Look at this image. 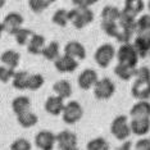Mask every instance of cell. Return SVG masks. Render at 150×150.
<instances>
[{"label": "cell", "mask_w": 150, "mask_h": 150, "mask_svg": "<svg viewBox=\"0 0 150 150\" xmlns=\"http://www.w3.org/2000/svg\"><path fill=\"white\" fill-rule=\"evenodd\" d=\"M68 19L74 28L82 30L94 21V12L90 8H73L68 11Z\"/></svg>", "instance_id": "obj_1"}, {"label": "cell", "mask_w": 150, "mask_h": 150, "mask_svg": "<svg viewBox=\"0 0 150 150\" xmlns=\"http://www.w3.org/2000/svg\"><path fill=\"white\" fill-rule=\"evenodd\" d=\"M110 132L117 140L126 141L131 135V128H129V122L127 115L125 114L117 115L110 123Z\"/></svg>", "instance_id": "obj_2"}, {"label": "cell", "mask_w": 150, "mask_h": 150, "mask_svg": "<svg viewBox=\"0 0 150 150\" xmlns=\"http://www.w3.org/2000/svg\"><path fill=\"white\" fill-rule=\"evenodd\" d=\"M115 58H117L119 64H126V66H131V67L137 66L140 59L139 54L132 44H123V45L119 46L117 54H115Z\"/></svg>", "instance_id": "obj_3"}, {"label": "cell", "mask_w": 150, "mask_h": 150, "mask_svg": "<svg viewBox=\"0 0 150 150\" xmlns=\"http://www.w3.org/2000/svg\"><path fill=\"white\" fill-rule=\"evenodd\" d=\"M83 115V108L78 101L71 100L66 104L62 113V119L66 125H74L82 118Z\"/></svg>", "instance_id": "obj_4"}, {"label": "cell", "mask_w": 150, "mask_h": 150, "mask_svg": "<svg viewBox=\"0 0 150 150\" xmlns=\"http://www.w3.org/2000/svg\"><path fill=\"white\" fill-rule=\"evenodd\" d=\"M115 54H117V50L112 44H103L96 49L94 54V59L99 67L107 68L115 58Z\"/></svg>", "instance_id": "obj_5"}, {"label": "cell", "mask_w": 150, "mask_h": 150, "mask_svg": "<svg viewBox=\"0 0 150 150\" xmlns=\"http://www.w3.org/2000/svg\"><path fill=\"white\" fill-rule=\"evenodd\" d=\"M93 88H94V95L98 100H108L115 93V85L108 77L98 80V82L95 83Z\"/></svg>", "instance_id": "obj_6"}, {"label": "cell", "mask_w": 150, "mask_h": 150, "mask_svg": "<svg viewBox=\"0 0 150 150\" xmlns=\"http://www.w3.org/2000/svg\"><path fill=\"white\" fill-rule=\"evenodd\" d=\"M23 22H25V18H23V16L21 13L11 12L4 17V19L1 22L3 30H4V32L9 33V35H16L22 28Z\"/></svg>", "instance_id": "obj_7"}, {"label": "cell", "mask_w": 150, "mask_h": 150, "mask_svg": "<svg viewBox=\"0 0 150 150\" xmlns=\"http://www.w3.org/2000/svg\"><path fill=\"white\" fill-rule=\"evenodd\" d=\"M57 144V135L49 129H41L35 136V145L40 150H53Z\"/></svg>", "instance_id": "obj_8"}, {"label": "cell", "mask_w": 150, "mask_h": 150, "mask_svg": "<svg viewBox=\"0 0 150 150\" xmlns=\"http://www.w3.org/2000/svg\"><path fill=\"white\" fill-rule=\"evenodd\" d=\"M77 135L69 129H63L57 134V145L59 150H74L77 149Z\"/></svg>", "instance_id": "obj_9"}, {"label": "cell", "mask_w": 150, "mask_h": 150, "mask_svg": "<svg viewBox=\"0 0 150 150\" xmlns=\"http://www.w3.org/2000/svg\"><path fill=\"white\" fill-rule=\"evenodd\" d=\"M131 95L136 100H148L150 98V80L136 78L131 87Z\"/></svg>", "instance_id": "obj_10"}, {"label": "cell", "mask_w": 150, "mask_h": 150, "mask_svg": "<svg viewBox=\"0 0 150 150\" xmlns=\"http://www.w3.org/2000/svg\"><path fill=\"white\" fill-rule=\"evenodd\" d=\"M98 72L93 68H86L80 73L77 78V83L82 90H90L98 82Z\"/></svg>", "instance_id": "obj_11"}, {"label": "cell", "mask_w": 150, "mask_h": 150, "mask_svg": "<svg viewBox=\"0 0 150 150\" xmlns=\"http://www.w3.org/2000/svg\"><path fill=\"white\" fill-rule=\"evenodd\" d=\"M54 67L60 73H72L78 68V60L63 54L54 62Z\"/></svg>", "instance_id": "obj_12"}, {"label": "cell", "mask_w": 150, "mask_h": 150, "mask_svg": "<svg viewBox=\"0 0 150 150\" xmlns=\"http://www.w3.org/2000/svg\"><path fill=\"white\" fill-rule=\"evenodd\" d=\"M132 45H134L136 52H137L139 58L148 57L149 50H150V31L144 33H137Z\"/></svg>", "instance_id": "obj_13"}, {"label": "cell", "mask_w": 150, "mask_h": 150, "mask_svg": "<svg viewBox=\"0 0 150 150\" xmlns=\"http://www.w3.org/2000/svg\"><path fill=\"white\" fill-rule=\"evenodd\" d=\"M64 107H66L64 99L57 96V95H50V96H47V99L45 100V104H44L45 110L50 115H62Z\"/></svg>", "instance_id": "obj_14"}, {"label": "cell", "mask_w": 150, "mask_h": 150, "mask_svg": "<svg viewBox=\"0 0 150 150\" xmlns=\"http://www.w3.org/2000/svg\"><path fill=\"white\" fill-rule=\"evenodd\" d=\"M64 54L76 60H83L86 58V49L80 41H69L64 46Z\"/></svg>", "instance_id": "obj_15"}, {"label": "cell", "mask_w": 150, "mask_h": 150, "mask_svg": "<svg viewBox=\"0 0 150 150\" xmlns=\"http://www.w3.org/2000/svg\"><path fill=\"white\" fill-rule=\"evenodd\" d=\"M131 134L136 136H145L150 132V118H132L129 122Z\"/></svg>", "instance_id": "obj_16"}, {"label": "cell", "mask_w": 150, "mask_h": 150, "mask_svg": "<svg viewBox=\"0 0 150 150\" xmlns=\"http://www.w3.org/2000/svg\"><path fill=\"white\" fill-rule=\"evenodd\" d=\"M129 115L132 118H150V101L139 100L129 109Z\"/></svg>", "instance_id": "obj_17"}, {"label": "cell", "mask_w": 150, "mask_h": 150, "mask_svg": "<svg viewBox=\"0 0 150 150\" xmlns=\"http://www.w3.org/2000/svg\"><path fill=\"white\" fill-rule=\"evenodd\" d=\"M45 36L40 35V33H33L30 42L27 44V50L32 55H40L42 53L44 47H45Z\"/></svg>", "instance_id": "obj_18"}, {"label": "cell", "mask_w": 150, "mask_h": 150, "mask_svg": "<svg viewBox=\"0 0 150 150\" xmlns=\"http://www.w3.org/2000/svg\"><path fill=\"white\" fill-rule=\"evenodd\" d=\"M30 108H31V99L26 96V95H19V96L13 99L12 110L14 112L16 115H19L27 110H30Z\"/></svg>", "instance_id": "obj_19"}, {"label": "cell", "mask_w": 150, "mask_h": 150, "mask_svg": "<svg viewBox=\"0 0 150 150\" xmlns=\"http://www.w3.org/2000/svg\"><path fill=\"white\" fill-rule=\"evenodd\" d=\"M0 62L3 63V66H6L9 68L14 69L16 67H18L19 62H21V54L16 50H5L4 53L0 55Z\"/></svg>", "instance_id": "obj_20"}, {"label": "cell", "mask_w": 150, "mask_h": 150, "mask_svg": "<svg viewBox=\"0 0 150 150\" xmlns=\"http://www.w3.org/2000/svg\"><path fill=\"white\" fill-rule=\"evenodd\" d=\"M136 72H137V67H131L119 63H117L114 67V74L122 81H129L132 77H136Z\"/></svg>", "instance_id": "obj_21"}, {"label": "cell", "mask_w": 150, "mask_h": 150, "mask_svg": "<svg viewBox=\"0 0 150 150\" xmlns=\"http://www.w3.org/2000/svg\"><path fill=\"white\" fill-rule=\"evenodd\" d=\"M145 8V3L142 0H126L125 1V8L122 9V13L132 17H137Z\"/></svg>", "instance_id": "obj_22"}, {"label": "cell", "mask_w": 150, "mask_h": 150, "mask_svg": "<svg viewBox=\"0 0 150 150\" xmlns=\"http://www.w3.org/2000/svg\"><path fill=\"white\" fill-rule=\"evenodd\" d=\"M53 91L55 93L57 96L62 99L71 98V95H72V85L68 80H59L53 85Z\"/></svg>", "instance_id": "obj_23"}, {"label": "cell", "mask_w": 150, "mask_h": 150, "mask_svg": "<svg viewBox=\"0 0 150 150\" xmlns=\"http://www.w3.org/2000/svg\"><path fill=\"white\" fill-rule=\"evenodd\" d=\"M101 22H109V23H118L121 18V11L117 6L113 5H105L101 11Z\"/></svg>", "instance_id": "obj_24"}, {"label": "cell", "mask_w": 150, "mask_h": 150, "mask_svg": "<svg viewBox=\"0 0 150 150\" xmlns=\"http://www.w3.org/2000/svg\"><path fill=\"white\" fill-rule=\"evenodd\" d=\"M41 55L45 58L46 60H50V62H55L58 58L60 57V46H59V42L57 41H52L49 42L47 45H45L44 47Z\"/></svg>", "instance_id": "obj_25"}, {"label": "cell", "mask_w": 150, "mask_h": 150, "mask_svg": "<svg viewBox=\"0 0 150 150\" xmlns=\"http://www.w3.org/2000/svg\"><path fill=\"white\" fill-rule=\"evenodd\" d=\"M17 121H18L19 126H22L23 128H31L33 126L37 125L39 122V117L31 110H27L25 113L17 115Z\"/></svg>", "instance_id": "obj_26"}, {"label": "cell", "mask_w": 150, "mask_h": 150, "mask_svg": "<svg viewBox=\"0 0 150 150\" xmlns=\"http://www.w3.org/2000/svg\"><path fill=\"white\" fill-rule=\"evenodd\" d=\"M30 73L27 71H18L14 73V76L12 78V85L16 90L23 91L27 90V82H28Z\"/></svg>", "instance_id": "obj_27"}, {"label": "cell", "mask_w": 150, "mask_h": 150, "mask_svg": "<svg viewBox=\"0 0 150 150\" xmlns=\"http://www.w3.org/2000/svg\"><path fill=\"white\" fill-rule=\"evenodd\" d=\"M33 36V31L30 28H26V27H22L18 32L14 35V39L18 45L21 46H27V44L30 42L31 37Z\"/></svg>", "instance_id": "obj_28"}, {"label": "cell", "mask_w": 150, "mask_h": 150, "mask_svg": "<svg viewBox=\"0 0 150 150\" xmlns=\"http://www.w3.org/2000/svg\"><path fill=\"white\" fill-rule=\"evenodd\" d=\"M53 3H54L53 0H30L28 5H30V9H31L33 13L40 14L41 12H44L45 9L49 8Z\"/></svg>", "instance_id": "obj_29"}, {"label": "cell", "mask_w": 150, "mask_h": 150, "mask_svg": "<svg viewBox=\"0 0 150 150\" xmlns=\"http://www.w3.org/2000/svg\"><path fill=\"white\" fill-rule=\"evenodd\" d=\"M44 82V76L40 73H33V74H30L28 77V82H27V90H31V91H37L39 88L42 87Z\"/></svg>", "instance_id": "obj_30"}, {"label": "cell", "mask_w": 150, "mask_h": 150, "mask_svg": "<svg viewBox=\"0 0 150 150\" xmlns=\"http://www.w3.org/2000/svg\"><path fill=\"white\" fill-rule=\"evenodd\" d=\"M52 22L55 23V25L59 27H66L68 23H69L68 11H66V9H58V11H55L52 17Z\"/></svg>", "instance_id": "obj_31"}, {"label": "cell", "mask_w": 150, "mask_h": 150, "mask_svg": "<svg viewBox=\"0 0 150 150\" xmlns=\"http://www.w3.org/2000/svg\"><path fill=\"white\" fill-rule=\"evenodd\" d=\"M86 150H110L109 144L104 137H95L87 142Z\"/></svg>", "instance_id": "obj_32"}, {"label": "cell", "mask_w": 150, "mask_h": 150, "mask_svg": "<svg viewBox=\"0 0 150 150\" xmlns=\"http://www.w3.org/2000/svg\"><path fill=\"white\" fill-rule=\"evenodd\" d=\"M150 31V14H142L136 19V33Z\"/></svg>", "instance_id": "obj_33"}, {"label": "cell", "mask_w": 150, "mask_h": 150, "mask_svg": "<svg viewBox=\"0 0 150 150\" xmlns=\"http://www.w3.org/2000/svg\"><path fill=\"white\" fill-rule=\"evenodd\" d=\"M101 30L110 37H115L117 39L119 33V26L118 23H109V22H101Z\"/></svg>", "instance_id": "obj_34"}, {"label": "cell", "mask_w": 150, "mask_h": 150, "mask_svg": "<svg viewBox=\"0 0 150 150\" xmlns=\"http://www.w3.org/2000/svg\"><path fill=\"white\" fill-rule=\"evenodd\" d=\"M32 145L27 139H17L11 144V150H31Z\"/></svg>", "instance_id": "obj_35"}, {"label": "cell", "mask_w": 150, "mask_h": 150, "mask_svg": "<svg viewBox=\"0 0 150 150\" xmlns=\"http://www.w3.org/2000/svg\"><path fill=\"white\" fill-rule=\"evenodd\" d=\"M16 71L13 68H9L6 66H0V82L6 83L13 78Z\"/></svg>", "instance_id": "obj_36"}, {"label": "cell", "mask_w": 150, "mask_h": 150, "mask_svg": "<svg viewBox=\"0 0 150 150\" xmlns=\"http://www.w3.org/2000/svg\"><path fill=\"white\" fill-rule=\"evenodd\" d=\"M136 150H150V139H140L135 144Z\"/></svg>", "instance_id": "obj_37"}, {"label": "cell", "mask_w": 150, "mask_h": 150, "mask_svg": "<svg viewBox=\"0 0 150 150\" xmlns=\"http://www.w3.org/2000/svg\"><path fill=\"white\" fill-rule=\"evenodd\" d=\"M76 8H90V5L96 4V0H73Z\"/></svg>", "instance_id": "obj_38"}, {"label": "cell", "mask_w": 150, "mask_h": 150, "mask_svg": "<svg viewBox=\"0 0 150 150\" xmlns=\"http://www.w3.org/2000/svg\"><path fill=\"white\" fill-rule=\"evenodd\" d=\"M136 78H148V80H150V69L148 67H140V68H137Z\"/></svg>", "instance_id": "obj_39"}, {"label": "cell", "mask_w": 150, "mask_h": 150, "mask_svg": "<svg viewBox=\"0 0 150 150\" xmlns=\"http://www.w3.org/2000/svg\"><path fill=\"white\" fill-rule=\"evenodd\" d=\"M131 146H132V142L129 140H126L123 144L118 148V150H131Z\"/></svg>", "instance_id": "obj_40"}, {"label": "cell", "mask_w": 150, "mask_h": 150, "mask_svg": "<svg viewBox=\"0 0 150 150\" xmlns=\"http://www.w3.org/2000/svg\"><path fill=\"white\" fill-rule=\"evenodd\" d=\"M4 5H5V0H0V8H3Z\"/></svg>", "instance_id": "obj_41"}, {"label": "cell", "mask_w": 150, "mask_h": 150, "mask_svg": "<svg viewBox=\"0 0 150 150\" xmlns=\"http://www.w3.org/2000/svg\"><path fill=\"white\" fill-rule=\"evenodd\" d=\"M3 31H4V30H3V25L0 23V37H1V35H3Z\"/></svg>", "instance_id": "obj_42"}, {"label": "cell", "mask_w": 150, "mask_h": 150, "mask_svg": "<svg viewBox=\"0 0 150 150\" xmlns=\"http://www.w3.org/2000/svg\"><path fill=\"white\" fill-rule=\"evenodd\" d=\"M148 8H149V11H150V0L148 1ZM149 14H150V13H149Z\"/></svg>", "instance_id": "obj_43"}, {"label": "cell", "mask_w": 150, "mask_h": 150, "mask_svg": "<svg viewBox=\"0 0 150 150\" xmlns=\"http://www.w3.org/2000/svg\"><path fill=\"white\" fill-rule=\"evenodd\" d=\"M148 55H149V57H150V50H149V54H148Z\"/></svg>", "instance_id": "obj_44"}, {"label": "cell", "mask_w": 150, "mask_h": 150, "mask_svg": "<svg viewBox=\"0 0 150 150\" xmlns=\"http://www.w3.org/2000/svg\"><path fill=\"white\" fill-rule=\"evenodd\" d=\"M74 150H81V149H78V148H77V149H74Z\"/></svg>", "instance_id": "obj_45"}]
</instances>
